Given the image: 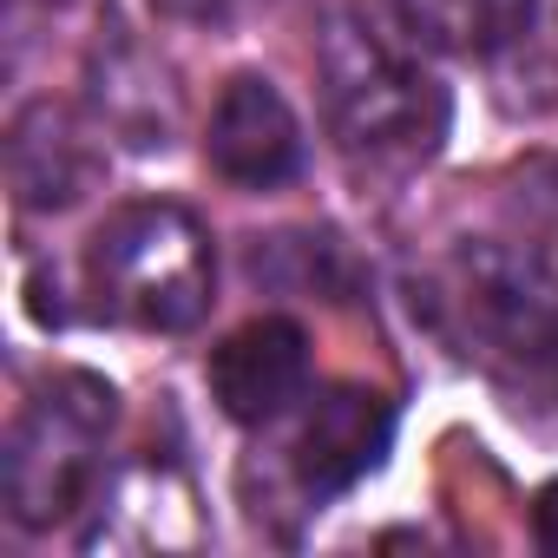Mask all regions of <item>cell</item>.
I'll use <instances>...</instances> for the list:
<instances>
[{
    "label": "cell",
    "instance_id": "6",
    "mask_svg": "<svg viewBox=\"0 0 558 558\" xmlns=\"http://www.w3.org/2000/svg\"><path fill=\"white\" fill-rule=\"evenodd\" d=\"M204 375H210V401L236 427H269L310 388V336L290 316H256L210 349Z\"/></svg>",
    "mask_w": 558,
    "mask_h": 558
},
{
    "label": "cell",
    "instance_id": "5",
    "mask_svg": "<svg viewBox=\"0 0 558 558\" xmlns=\"http://www.w3.org/2000/svg\"><path fill=\"white\" fill-rule=\"evenodd\" d=\"M388 447H395V401L362 381H336L310 401L290 447V473L310 499H336L362 486L388 460Z\"/></svg>",
    "mask_w": 558,
    "mask_h": 558
},
{
    "label": "cell",
    "instance_id": "1",
    "mask_svg": "<svg viewBox=\"0 0 558 558\" xmlns=\"http://www.w3.org/2000/svg\"><path fill=\"white\" fill-rule=\"evenodd\" d=\"M323 99L336 138L368 171H414L447 145L453 99L427 66V40L414 34L401 0H342L316 34Z\"/></svg>",
    "mask_w": 558,
    "mask_h": 558
},
{
    "label": "cell",
    "instance_id": "8",
    "mask_svg": "<svg viewBox=\"0 0 558 558\" xmlns=\"http://www.w3.org/2000/svg\"><path fill=\"white\" fill-rule=\"evenodd\" d=\"M86 106L93 125L106 138H125L132 151H165L178 132V86L151 60V47H138L125 27L86 60Z\"/></svg>",
    "mask_w": 558,
    "mask_h": 558
},
{
    "label": "cell",
    "instance_id": "15",
    "mask_svg": "<svg viewBox=\"0 0 558 558\" xmlns=\"http://www.w3.org/2000/svg\"><path fill=\"white\" fill-rule=\"evenodd\" d=\"M545 368H551V375H558V336H551V362H545Z\"/></svg>",
    "mask_w": 558,
    "mask_h": 558
},
{
    "label": "cell",
    "instance_id": "3",
    "mask_svg": "<svg viewBox=\"0 0 558 558\" xmlns=\"http://www.w3.org/2000/svg\"><path fill=\"white\" fill-rule=\"evenodd\" d=\"M119 421V395L86 375H47V388L14 414L8 427V453H0V486H8V512L27 532L66 525L80 506H93L99 493V440Z\"/></svg>",
    "mask_w": 558,
    "mask_h": 558
},
{
    "label": "cell",
    "instance_id": "13",
    "mask_svg": "<svg viewBox=\"0 0 558 558\" xmlns=\"http://www.w3.org/2000/svg\"><path fill=\"white\" fill-rule=\"evenodd\" d=\"M532 538H538L545 551H558V480H545L538 499H532Z\"/></svg>",
    "mask_w": 558,
    "mask_h": 558
},
{
    "label": "cell",
    "instance_id": "12",
    "mask_svg": "<svg viewBox=\"0 0 558 558\" xmlns=\"http://www.w3.org/2000/svg\"><path fill=\"white\" fill-rule=\"evenodd\" d=\"M158 8L178 14V21H210V27H223V21H236L243 0H158Z\"/></svg>",
    "mask_w": 558,
    "mask_h": 558
},
{
    "label": "cell",
    "instance_id": "14",
    "mask_svg": "<svg viewBox=\"0 0 558 558\" xmlns=\"http://www.w3.org/2000/svg\"><path fill=\"white\" fill-rule=\"evenodd\" d=\"M40 8H80V0H40Z\"/></svg>",
    "mask_w": 558,
    "mask_h": 558
},
{
    "label": "cell",
    "instance_id": "9",
    "mask_svg": "<svg viewBox=\"0 0 558 558\" xmlns=\"http://www.w3.org/2000/svg\"><path fill=\"white\" fill-rule=\"evenodd\" d=\"M93 512L99 525L86 532V545H132V551H151V545H191L197 538V493L191 480L171 466V460H132L119 466L112 480H99L93 493Z\"/></svg>",
    "mask_w": 558,
    "mask_h": 558
},
{
    "label": "cell",
    "instance_id": "2",
    "mask_svg": "<svg viewBox=\"0 0 558 558\" xmlns=\"http://www.w3.org/2000/svg\"><path fill=\"white\" fill-rule=\"evenodd\" d=\"M210 236L184 204H125L112 210L86 243V283L99 296V316L145 329V336H184L210 310Z\"/></svg>",
    "mask_w": 558,
    "mask_h": 558
},
{
    "label": "cell",
    "instance_id": "4",
    "mask_svg": "<svg viewBox=\"0 0 558 558\" xmlns=\"http://www.w3.org/2000/svg\"><path fill=\"white\" fill-rule=\"evenodd\" d=\"M204 158L236 191H283L303 171V119L263 73H236L204 125Z\"/></svg>",
    "mask_w": 558,
    "mask_h": 558
},
{
    "label": "cell",
    "instance_id": "7",
    "mask_svg": "<svg viewBox=\"0 0 558 558\" xmlns=\"http://www.w3.org/2000/svg\"><path fill=\"white\" fill-rule=\"evenodd\" d=\"M99 125H86L80 112L34 99L14 125H8V184L21 197V210H73L93 184H99Z\"/></svg>",
    "mask_w": 558,
    "mask_h": 558
},
{
    "label": "cell",
    "instance_id": "10",
    "mask_svg": "<svg viewBox=\"0 0 558 558\" xmlns=\"http://www.w3.org/2000/svg\"><path fill=\"white\" fill-rule=\"evenodd\" d=\"M401 8L427 47L466 60H499L538 27V0H401Z\"/></svg>",
    "mask_w": 558,
    "mask_h": 558
},
{
    "label": "cell",
    "instance_id": "11",
    "mask_svg": "<svg viewBox=\"0 0 558 558\" xmlns=\"http://www.w3.org/2000/svg\"><path fill=\"white\" fill-rule=\"evenodd\" d=\"M250 276L276 290H342V236L329 230H283V236H263L250 250Z\"/></svg>",
    "mask_w": 558,
    "mask_h": 558
}]
</instances>
